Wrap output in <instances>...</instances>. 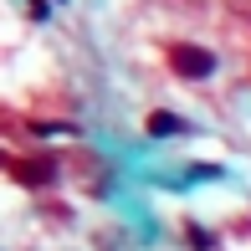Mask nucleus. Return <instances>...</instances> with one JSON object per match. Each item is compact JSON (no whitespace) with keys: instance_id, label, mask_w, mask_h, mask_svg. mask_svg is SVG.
Masks as SVG:
<instances>
[{"instance_id":"obj_2","label":"nucleus","mask_w":251,"mask_h":251,"mask_svg":"<svg viewBox=\"0 0 251 251\" xmlns=\"http://www.w3.org/2000/svg\"><path fill=\"white\" fill-rule=\"evenodd\" d=\"M5 164H10V175H16L21 185H47V179H51V169H56V164H51L47 154H31V159H21V154H10Z\"/></svg>"},{"instance_id":"obj_1","label":"nucleus","mask_w":251,"mask_h":251,"mask_svg":"<svg viewBox=\"0 0 251 251\" xmlns=\"http://www.w3.org/2000/svg\"><path fill=\"white\" fill-rule=\"evenodd\" d=\"M164 56H169V67H175V77H185V82L210 77V67H215V56L205 51V47H195V41H175Z\"/></svg>"},{"instance_id":"obj_3","label":"nucleus","mask_w":251,"mask_h":251,"mask_svg":"<svg viewBox=\"0 0 251 251\" xmlns=\"http://www.w3.org/2000/svg\"><path fill=\"white\" fill-rule=\"evenodd\" d=\"M179 128H185V123H179L175 113H154L149 118V133H179Z\"/></svg>"}]
</instances>
